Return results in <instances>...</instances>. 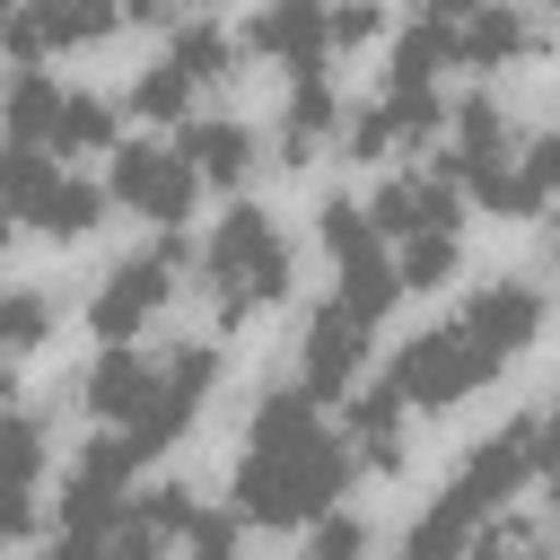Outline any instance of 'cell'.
Wrapping results in <instances>:
<instances>
[{
    "mask_svg": "<svg viewBox=\"0 0 560 560\" xmlns=\"http://www.w3.org/2000/svg\"><path fill=\"white\" fill-rule=\"evenodd\" d=\"M350 446H341V429H306V438H289V446H245L236 455V516L245 525H315V516H332V499L350 490Z\"/></svg>",
    "mask_w": 560,
    "mask_h": 560,
    "instance_id": "1",
    "label": "cell"
},
{
    "mask_svg": "<svg viewBox=\"0 0 560 560\" xmlns=\"http://www.w3.org/2000/svg\"><path fill=\"white\" fill-rule=\"evenodd\" d=\"M201 280H210V298H219V324H245L254 306L289 298V236H280V219H271L262 201L219 210V228H210V245H201Z\"/></svg>",
    "mask_w": 560,
    "mask_h": 560,
    "instance_id": "2",
    "label": "cell"
},
{
    "mask_svg": "<svg viewBox=\"0 0 560 560\" xmlns=\"http://www.w3.org/2000/svg\"><path fill=\"white\" fill-rule=\"evenodd\" d=\"M534 472H542V411H516V420H499V429H490V438L455 464V481H446L429 508H438L446 525L481 534V525H490V516H499V508H508Z\"/></svg>",
    "mask_w": 560,
    "mask_h": 560,
    "instance_id": "3",
    "label": "cell"
},
{
    "mask_svg": "<svg viewBox=\"0 0 560 560\" xmlns=\"http://www.w3.org/2000/svg\"><path fill=\"white\" fill-rule=\"evenodd\" d=\"M455 192H472L481 210L516 219V122L490 105V96H464L446 114V166H438Z\"/></svg>",
    "mask_w": 560,
    "mask_h": 560,
    "instance_id": "4",
    "label": "cell"
},
{
    "mask_svg": "<svg viewBox=\"0 0 560 560\" xmlns=\"http://www.w3.org/2000/svg\"><path fill=\"white\" fill-rule=\"evenodd\" d=\"M210 385H219V350L210 341H166L158 359H149V385H140V411L114 429V438H131L140 455H158V446H175L184 429H192V411L210 402Z\"/></svg>",
    "mask_w": 560,
    "mask_h": 560,
    "instance_id": "5",
    "label": "cell"
},
{
    "mask_svg": "<svg viewBox=\"0 0 560 560\" xmlns=\"http://www.w3.org/2000/svg\"><path fill=\"white\" fill-rule=\"evenodd\" d=\"M481 376H490L481 341H472L464 324H429V332H411V341L394 350V376H385V394H394L402 411H446V402H464Z\"/></svg>",
    "mask_w": 560,
    "mask_h": 560,
    "instance_id": "6",
    "label": "cell"
},
{
    "mask_svg": "<svg viewBox=\"0 0 560 560\" xmlns=\"http://www.w3.org/2000/svg\"><path fill=\"white\" fill-rule=\"evenodd\" d=\"M105 201L149 219V228H184L192 201H201V175L184 166L175 140H114V175H105Z\"/></svg>",
    "mask_w": 560,
    "mask_h": 560,
    "instance_id": "7",
    "label": "cell"
},
{
    "mask_svg": "<svg viewBox=\"0 0 560 560\" xmlns=\"http://www.w3.org/2000/svg\"><path fill=\"white\" fill-rule=\"evenodd\" d=\"M175 271H184V245H175V236H158L149 254H122V262L96 280V298H88V324H96L105 341H131V332H140V324L166 306Z\"/></svg>",
    "mask_w": 560,
    "mask_h": 560,
    "instance_id": "8",
    "label": "cell"
},
{
    "mask_svg": "<svg viewBox=\"0 0 560 560\" xmlns=\"http://www.w3.org/2000/svg\"><path fill=\"white\" fill-rule=\"evenodd\" d=\"M368 332H376V324H359L341 298L315 306V315H306V341H298V350H306V359H298V385H306L315 402H341V394L359 385V368H368Z\"/></svg>",
    "mask_w": 560,
    "mask_h": 560,
    "instance_id": "9",
    "label": "cell"
},
{
    "mask_svg": "<svg viewBox=\"0 0 560 560\" xmlns=\"http://www.w3.org/2000/svg\"><path fill=\"white\" fill-rule=\"evenodd\" d=\"M429 131H446L438 88H402V79H385V96L359 105V114L341 122V149H350V158H385V149H411V140H429Z\"/></svg>",
    "mask_w": 560,
    "mask_h": 560,
    "instance_id": "10",
    "label": "cell"
},
{
    "mask_svg": "<svg viewBox=\"0 0 560 560\" xmlns=\"http://www.w3.org/2000/svg\"><path fill=\"white\" fill-rule=\"evenodd\" d=\"M455 324L481 341L490 368H508V359L534 350V332H542V289H534V280H490V289H472V306H464Z\"/></svg>",
    "mask_w": 560,
    "mask_h": 560,
    "instance_id": "11",
    "label": "cell"
},
{
    "mask_svg": "<svg viewBox=\"0 0 560 560\" xmlns=\"http://www.w3.org/2000/svg\"><path fill=\"white\" fill-rule=\"evenodd\" d=\"M368 219H376V236H455V184L429 166H402V175H385L376 184V201H368Z\"/></svg>",
    "mask_w": 560,
    "mask_h": 560,
    "instance_id": "12",
    "label": "cell"
},
{
    "mask_svg": "<svg viewBox=\"0 0 560 560\" xmlns=\"http://www.w3.org/2000/svg\"><path fill=\"white\" fill-rule=\"evenodd\" d=\"M44 420L35 411H0V542L35 534V481H44Z\"/></svg>",
    "mask_w": 560,
    "mask_h": 560,
    "instance_id": "13",
    "label": "cell"
},
{
    "mask_svg": "<svg viewBox=\"0 0 560 560\" xmlns=\"http://www.w3.org/2000/svg\"><path fill=\"white\" fill-rule=\"evenodd\" d=\"M192 516H201L192 481H158V490H140V508H122V525H114L105 560H166V542H184V534H192Z\"/></svg>",
    "mask_w": 560,
    "mask_h": 560,
    "instance_id": "14",
    "label": "cell"
},
{
    "mask_svg": "<svg viewBox=\"0 0 560 560\" xmlns=\"http://www.w3.org/2000/svg\"><path fill=\"white\" fill-rule=\"evenodd\" d=\"M245 44L262 52V61H280V70H324L332 52H324V0H262L254 9V26H245Z\"/></svg>",
    "mask_w": 560,
    "mask_h": 560,
    "instance_id": "15",
    "label": "cell"
},
{
    "mask_svg": "<svg viewBox=\"0 0 560 560\" xmlns=\"http://www.w3.org/2000/svg\"><path fill=\"white\" fill-rule=\"evenodd\" d=\"M525 52H542V26H534L516 0H481V9L464 18V35H455V61H464V70H508V61H525Z\"/></svg>",
    "mask_w": 560,
    "mask_h": 560,
    "instance_id": "16",
    "label": "cell"
},
{
    "mask_svg": "<svg viewBox=\"0 0 560 560\" xmlns=\"http://www.w3.org/2000/svg\"><path fill=\"white\" fill-rule=\"evenodd\" d=\"M341 96H332V79L324 70H306L298 88H289V105H280V166H306L324 140H341Z\"/></svg>",
    "mask_w": 560,
    "mask_h": 560,
    "instance_id": "17",
    "label": "cell"
},
{
    "mask_svg": "<svg viewBox=\"0 0 560 560\" xmlns=\"http://www.w3.org/2000/svg\"><path fill=\"white\" fill-rule=\"evenodd\" d=\"M175 149H184V166H192L201 184H228V192L262 166V140H254L245 122H184V140H175Z\"/></svg>",
    "mask_w": 560,
    "mask_h": 560,
    "instance_id": "18",
    "label": "cell"
},
{
    "mask_svg": "<svg viewBox=\"0 0 560 560\" xmlns=\"http://www.w3.org/2000/svg\"><path fill=\"white\" fill-rule=\"evenodd\" d=\"M350 464L359 472H402V402L376 385V394H350V429H341Z\"/></svg>",
    "mask_w": 560,
    "mask_h": 560,
    "instance_id": "19",
    "label": "cell"
},
{
    "mask_svg": "<svg viewBox=\"0 0 560 560\" xmlns=\"http://www.w3.org/2000/svg\"><path fill=\"white\" fill-rule=\"evenodd\" d=\"M114 201H105V184H88V175H70V166H52V184H44V201L26 210V228H44V236H88L96 219H105Z\"/></svg>",
    "mask_w": 560,
    "mask_h": 560,
    "instance_id": "20",
    "label": "cell"
},
{
    "mask_svg": "<svg viewBox=\"0 0 560 560\" xmlns=\"http://www.w3.org/2000/svg\"><path fill=\"white\" fill-rule=\"evenodd\" d=\"M61 79H44V70H18L9 79V96H0V131L18 140V149H44V131H52V114H61Z\"/></svg>",
    "mask_w": 560,
    "mask_h": 560,
    "instance_id": "21",
    "label": "cell"
},
{
    "mask_svg": "<svg viewBox=\"0 0 560 560\" xmlns=\"http://www.w3.org/2000/svg\"><path fill=\"white\" fill-rule=\"evenodd\" d=\"M140 385H149V359L114 341V350L88 368V385H79V394H88V411H96V420H114V429H122V420L140 411Z\"/></svg>",
    "mask_w": 560,
    "mask_h": 560,
    "instance_id": "22",
    "label": "cell"
},
{
    "mask_svg": "<svg viewBox=\"0 0 560 560\" xmlns=\"http://www.w3.org/2000/svg\"><path fill=\"white\" fill-rule=\"evenodd\" d=\"M341 271V306L359 315V324H385L394 315V298H402V280H394V254L376 245V254H350V262H332Z\"/></svg>",
    "mask_w": 560,
    "mask_h": 560,
    "instance_id": "23",
    "label": "cell"
},
{
    "mask_svg": "<svg viewBox=\"0 0 560 560\" xmlns=\"http://www.w3.org/2000/svg\"><path fill=\"white\" fill-rule=\"evenodd\" d=\"M79 158V149H114V105L105 96H88V88H70L61 96V114H52V131H44V158Z\"/></svg>",
    "mask_w": 560,
    "mask_h": 560,
    "instance_id": "24",
    "label": "cell"
},
{
    "mask_svg": "<svg viewBox=\"0 0 560 560\" xmlns=\"http://www.w3.org/2000/svg\"><path fill=\"white\" fill-rule=\"evenodd\" d=\"M166 61H175L192 88H210V79H228L236 44H228V26H219V18H184V26H175V44H166Z\"/></svg>",
    "mask_w": 560,
    "mask_h": 560,
    "instance_id": "25",
    "label": "cell"
},
{
    "mask_svg": "<svg viewBox=\"0 0 560 560\" xmlns=\"http://www.w3.org/2000/svg\"><path fill=\"white\" fill-rule=\"evenodd\" d=\"M44 184H52V158H44V149L0 140V228H9V219H26V210L44 201Z\"/></svg>",
    "mask_w": 560,
    "mask_h": 560,
    "instance_id": "26",
    "label": "cell"
},
{
    "mask_svg": "<svg viewBox=\"0 0 560 560\" xmlns=\"http://www.w3.org/2000/svg\"><path fill=\"white\" fill-rule=\"evenodd\" d=\"M551 201H560V131L516 140V219H534V210H551Z\"/></svg>",
    "mask_w": 560,
    "mask_h": 560,
    "instance_id": "27",
    "label": "cell"
},
{
    "mask_svg": "<svg viewBox=\"0 0 560 560\" xmlns=\"http://www.w3.org/2000/svg\"><path fill=\"white\" fill-rule=\"evenodd\" d=\"M315 236H324V254L332 262H350V254H376L385 236H376V219H368V201H350V192H332L324 210H315Z\"/></svg>",
    "mask_w": 560,
    "mask_h": 560,
    "instance_id": "28",
    "label": "cell"
},
{
    "mask_svg": "<svg viewBox=\"0 0 560 560\" xmlns=\"http://www.w3.org/2000/svg\"><path fill=\"white\" fill-rule=\"evenodd\" d=\"M464 560H560V542H551L542 525H525V516H490Z\"/></svg>",
    "mask_w": 560,
    "mask_h": 560,
    "instance_id": "29",
    "label": "cell"
},
{
    "mask_svg": "<svg viewBox=\"0 0 560 560\" xmlns=\"http://www.w3.org/2000/svg\"><path fill=\"white\" fill-rule=\"evenodd\" d=\"M131 114H140V122H184V114H192V79H184L175 61L140 70V79H131Z\"/></svg>",
    "mask_w": 560,
    "mask_h": 560,
    "instance_id": "30",
    "label": "cell"
},
{
    "mask_svg": "<svg viewBox=\"0 0 560 560\" xmlns=\"http://www.w3.org/2000/svg\"><path fill=\"white\" fill-rule=\"evenodd\" d=\"M455 236H402V254H394V280L402 289H446L455 280Z\"/></svg>",
    "mask_w": 560,
    "mask_h": 560,
    "instance_id": "31",
    "label": "cell"
},
{
    "mask_svg": "<svg viewBox=\"0 0 560 560\" xmlns=\"http://www.w3.org/2000/svg\"><path fill=\"white\" fill-rule=\"evenodd\" d=\"M446 61H455V44H446V35H429V26H411V35L394 44V70H385V79H402V88H429Z\"/></svg>",
    "mask_w": 560,
    "mask_h": 560,
    "instance_id": "32",
    "label": "cell"
},
{
    "mask_svg": "<svg viewBox=\"0 0 560 560\" xmlns=\"http://www.w3.org/2000/svg\"><path fill=\"white\" fill-rule=\"evenodd\" d=\"M376 26H385L376 0H324V52H359Z\"/></svg>",
    "mask_w": 560,
    "mask_h": 560,
    "instance_id": "33",
    "label": "cell"
},
{
    "mask_svg": "<svg viewBox=\"0 0 560 560\" xmlns=\"http://www.w3.org/2000/svg\"><path fill=\"white\" fill-rule=\"evenodd\" d=\"M306 560H368V525H359V516H315Z\"/></svg>",
    "mask_w": 560,
    "mask_h": 560,
    "instance_id": "34",
    "label": "cell"
},
{
    "mask_svg": "<svg viewBox=\"0 0 560 560\" xmlns=\"http://www.w3.org/2000/svg\"><path fill=\"white\" fill-rule=\"evenodd\" d=\"M175 560H236V525H228V516H210V508H201V516H192V534H184V551H175Z\"/></svg>",
    "mask_w": 560,
    "mask_h": 560,
    "instance_id": "35",
    "label": "cell"
},
{
    "mask_svg": "<svg viewBox=\"0 0 560 560\" xmlns=\"http://www.w3.org/2000/svg\"><path fill=\"white\" fill-rule=\"evenodd\" d=\"M61 18H70V44H96L122 26V0H61Z\"/></svg>",
    "mask_w": 560,
    "mask_h": 560,
    "instance_id": "36",
    "label": "cell"
},
{
    "mask_svg": "<svg viewBox=\"0 0 560 560\" xmlns=\"http://www.w3.org/2000/svg\"><path fill=\"white\" fill-rule=\"evenodd\" d=\"M472 9H481V0H420V18H411V26H429V35H446V44H455Z\"/></svg>",
    "mask_w": 560,
    "mask_h": 560,
    "instance_id": "37",
    "label": "cell"
},
{
    "mask_svg": "<svg viewBox=\"0 0 560 560\" xmlns=\"http://www.w3.org/2000/svg\"><path fill=\"white\" fill-rule=\"evenodd\" d=\"M192 9H201V0H122V18H149V26H166V18L184 26Z\"/></svg>",
    "mask_w": 560,
    "mask_h": 560,
    "instance_id": "38",
    "label": "cell"
},
{
    "mask_svg": "<svg viewBox=\"0 0 560 560\" xmlns=\"http://www.w3.org/2000/svg\"><path fill=\"white\" fill-rule=\"evenodd\" d=\"M44 560H105V534H52Z\"/></svg>",
    "mask_w": 560,
    "mask_h": 560,
    "instance_id": "39",
    "label": "cell"
},
{
    "mask_svg": "<svg viewBox=\"0 0 560 560\" xmlns=\"http://www.w3.org/2000/svg\"><path fill=\"white\" fill-rule=\"evenodd\" d=\"M542 472H560V394L542 402Z\"/></svg>",
    "mask_w": 560,
    "mask_h": 560,
    "instance_id": "40",
    "label": "cell"
},
{
    "mask_svg": "<svg viewBox=\"0 0 560 560\" xmlns=\"http://www.w3.org/2000/svg\"><path fill=\"white\" fill-rule=\"evenodd\" d=\"M551 262H560V228H551Z\"/></svg>",
    "mask_w": 560,
    "mask_h": 560,
    "instance_id": "41",
    "label": "cell"
},
{
    "mask_svg": "<svg viewBox=\"0 0 560 560\" xmlns=\"http://www.w3.org/2000/svg\"><path fill=\"white\" fill-rule=\"evenodd\" d=\"M9 9H26V0H0V18H9Z\"/></svg>",
    "mask_w": 560,
    "mask_h": 560,
    "instance_id": "42",
    "label": "cell"
},
{
    "mask_svg": "<svg viewBox=\"0 0 560 560\" xmlns=\"http://www.w3.org/2000/svg\"><path fill=\"white\" fill-rule=\"evenodd\" d=\"M551 508H560V490H551Z\"/></svg>",
    "mask_w": 560,
    "mask_h": 560,
    "instance_id": "43",
    "label": "cell"
},
{
    "mask_svg": "<svg viewBox=\"0 0 560 560\" xmlns=\"http://www.w3.org/2000/svg\"><path fill=\"white\" fill-rule=\"evenodd\" d=\"M0 236H9V228H0Z\"/></svg>",
    "mask_w": 560,
    "mask_h": 560,
    "instance_id": "44",
    "label": "cell"
}]
</instances>
